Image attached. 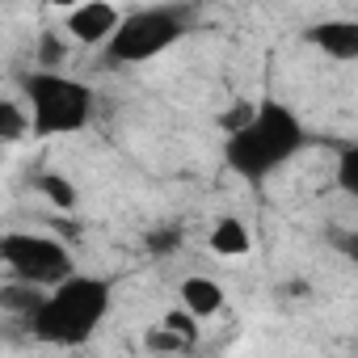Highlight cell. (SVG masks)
<instances>
[{
	"label": "cell",
	"mask_w": 358,
	"mask_h": 358,
	"mask_svg": "<svg viewBox=\"0 0 358 358\" xmlns=\"http://www.w3.org/2000/svg\"><path fill=\"white\" fill-rule=\"evenodd\" d=\"M303 143H308L303 118L287 101L262 97L253 122L241 127L236 135H224V160H228V169L241 177V182L262 186L282 164H291L303 152Z\"/></svg>",
	"instance_id": "6da1fadb"
},
{
	"label": "cell",
	"mask_w": 358,
	"mask_h": 358,
	"mask_svg": "<svg viewBox=\"0 0 358 358\" xmlns=\"http://www.w3.org/2000/svg\"><path fill=\"white\" fill-rule=\"evenodd\" d=\"M110 303H114V287L106 278L72 274L68 282L43 295L38 312L30 316V333L43 345H64V350L85 345L97 333V324L110 316Z\"/></svg>",
	"instance_id": "7a4b0ae2"
},
{
	"label": "cell",
	"mask_w": 358,
	"mask_h": 358,
	"mask_svg": "<svg viewBox=\"0 0 358 358\" xmlns=\"http://www.w3.org/2000/svg\"><path fill=\"white\" fill-rule=\"evenodd\" d=\"M22 93H26V110L34 122L38 139H59V135H76L89 127L93 118V89L68 72H47L34 68L22 76Z\"/></svg>",
	"instance_id": "3957f363"
},
{
	"label": "cell",
	"mask_w": 358,
	"mask_h": 358,
	"mask_svg": "<svg viewBox=\"0 0 358 358\" xmlns=\"http://www.w3.org/2000/svg\"><path fill=\"white\" fill-rule=\"evenodd\" d=\"M190 34V9L182 5H152V9H135L122 17V30L114 34V43L106 47L110 64H148L160 59L164 51H173Z\"/></svg>",
	"instance_id": "277c9868"
},
{
	"label": "cell",
	"mask_w": 358,
	"mask_h": 358,
	"mask_svg": "<svg viewBox=\"0 0 358 358\" xmlns=\"http://www.w3.org/2000/svg\"><path fill=\"white\" fill-rule=\"evenodd\" d=\"M0 262H5L9 282H26L38 291H55L59 282L80 274L68 245L55 236H43V232H9L0 241Z\"/></svg>",
	"instance_id": "5b68a950"
},
{
	"label": "cell",
	"mask_w": 358,
	"mask_h": 358,
	"mask_svg": "<svg viewBox=\"0 0 358 358\" xmlns=\"http://www.w3.org/2000/svg\"><path fill=\"white\" fill-rule=\"evenodd\" d=\"M122 17L127 13L110 0H89V5H76L64 13V38L80 47H110L114 34L122 30Z\"/></svg>",
	"instance_id": "8992f818"
},
{
	"label": "cell",
	"mask_w": 358,
	"mask_h": 358,
	"mask_svg": "<svg viewBox=\"0 0 358 358\" xmlns=\"http://www.w3.org/2000/svg\"><path fill=\"white\" fill-rule=\"evenodd\" d=\"M308 38H312V47L324 51L329 59H337V64H358V22H354V17H329V22L312 26Z\"/></svg>",
	"instance_id": "52a82bcc"
},
{
	"label": "cell",
	"mask_w": 358,
	"mask_h": 358,
	"mask_svg": "<svg viewBox=\"0 0 358 358\" xmlns=\"http://www.w3.org/2000/svg\"><path fill=\"white\" fill-rule=\"evenodd\" d=\"M177 303H182V312H190L194 320H211L224 312V287L207 274H190L182 278V287H177Z\"/></svg>",
	"instance_id": "ba28073f"
},
{
	"label": "cell",
	"mask_w": 358,
	"mask_h": 358,
	"mask_svg": "<svg viewBox=\"0 0 358 358\" xmlns=\"http://www.w3.org/2000/svg\"><path fill=\"white\" fill-rule=\"evenodd\" d=\"M207 245H211V253L215 257H249V249H253V232H249V224L245 220H236V215H224V220H215V228H211V236H207Z\"/></svg>",
	"instance_id": "9c48e42d"
},
{
	"label": "cell",
	"mask_w": 358,
	"mask_h": 358,
	"mask_svg": "<svg viewBox=\"0 0 358 358\" xmlns=\"http://www.w3.org/2000/svg\"><path fill=\"white\" fill-rule=\"evenodd\" d=\"M26 135H34V122H30L26 101L5 97V101H0V139H5V143H22Z\"/></svg>",
	"instance_id": "30bf717a"
},
{
	"label": "cell",
	"mask_w": 358,
	"mask_h": 358,
	"mask_svg": "<svg viewBox=\"0 0 358 358\" xmlns=\"http://www.w3.org/2000/svg\"><path fill=\"white\" fill-rule=\"evenodd\" d=\"M34 190H38V194H43L51 207H59V211H72V207L80 203V190L68 182L64 173H43L38 182H34Z\"/></svg>",
	"instance_id": "8fae6325"
},
{
	"label": "cell",
	"mask_w": 358,
	"mask_h": 358,
	"mask_svg": "<svg viewBox=\"0 0 358 358\" xmlns=\"http://www.w3.org/2000/svg\"><path fill=\"white\" fill-rule=\"evenodd\" d=\"M337 186H341L350 199H358V139L337 156Z\"/></svg>",
	"instance_id": "7c38bea8"
},
{
	"label": "cell",
	"mask_w": 358,
	"mask_h": 358,
	"mask_svg": "<svg viewBox=\"0 0 358 358\" xmlns=\"http://www.w3.org/2000/svg\"><path fill=\"white\" fill-rule=\"evenodd\" d=\"M253 114H257V101H236V106H228V110L220 114V131H224V135H236L241 127L253 122Z\"/></svg>",
	"instance_id": "4fadbf2b"
},
{
	"label": "cell",
	"mask_w": 358,
	"mask_h": 358,
	"mask_svg": "<svg viewBox=\"0 0 358 358\" xmlns=\"http://www.w3.org/2000/svg\"><path fill=\"white\" fill-rule=\"evenodd\" d=\"M333 245H337L350 262H358V232H337V236H333Z\"/></svg>",
	"instance_id": "5bb4252c"
}]
</instances>
